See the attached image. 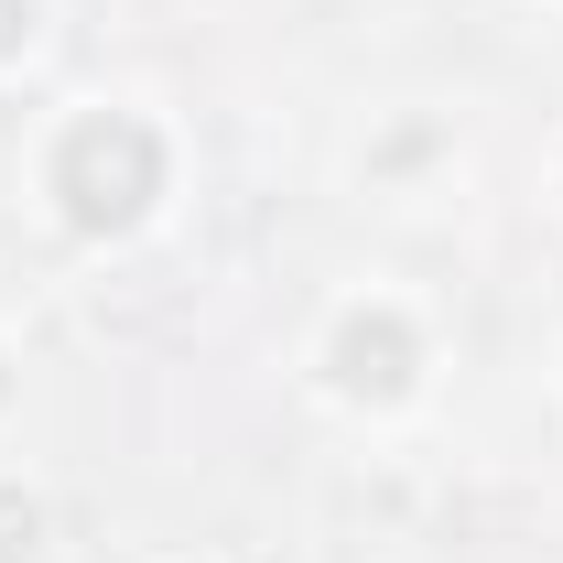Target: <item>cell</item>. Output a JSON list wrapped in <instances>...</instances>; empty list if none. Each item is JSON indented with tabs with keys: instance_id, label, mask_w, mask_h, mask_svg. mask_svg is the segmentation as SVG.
<instances>
[{
	"instance_id": "6da1fadb",
	"label": "cell",
	"mask_w": 563,
	"mask_h": 563,
	"mask_svg": "<svg viewBox=\"0 0 563 563\" xmlns=\"http://www.w3.org/2000/svg\"><path fill=\"white\" fill-rule=\"evenodd\" d=\"M0 11H22V0H0ZM0 44H22V33H11V22H0Z\"/></svg>"
}]
</instances>
